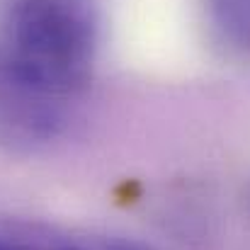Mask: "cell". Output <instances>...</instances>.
I'll return each instance as SVG.
<instances>
[{"instance_id": "obj_1", "label": "cell", "mask_w": 250, "mask_h": 250, "mask_svg": "<svg viewBox=\"0 0 250 250\" xmlns=\"http://www.w3.org/2000/svg\"><path fill=\"white\" fill-rule=\"evenodd\" d=\"M97 44L95 0H2L0 90L71 107L87 87Z\"/></svg>"}, {"instance_id": "obj_2", "label": "cell", "mask_w": 250, "mask_h": 250, "mask_svg": "<svg viewBox=\"0 0 250 250\" xmlns=\"http://www.w3.org/2000/svg\"><path fill=\"white\" fill-rule=\"evenodd\" d=\"M216 37L231 49L250 54V0H202Z\"/></svg>"}, {"instance_id": "obj_3", "label": "cell", "mask_w": 250, "mask_h": 250, "mask_svg": "<svg viewBox=\"0 0 250 250\" xmlns=\"http://www.w3.org/2000/svg\"><path fill=\"white\" fill-rule=\"evenodd\" d=\"M0 250H87V238L85 236L0 233Z\"/></svg>"}]
</instances>
